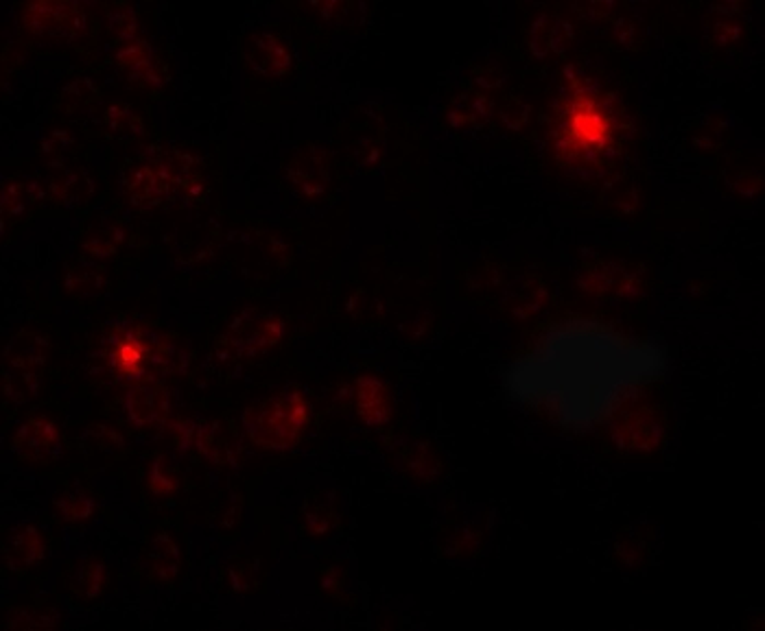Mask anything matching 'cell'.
Segmentation results:
<instances>
[{"instance_id":"cell-12","label":"cell","mask_w":765,"mask_h":631,"mask_svg":"<svg viewBox=\"0 0 765 631\" xmlns=\"http://www.w3.org/2000/svg\"><path fill=\"white\" fill-rule=\"evenodd\" d=\"M123 195L131 208L146 213L163 206L174 195V189L156 167L142 163L125 173Z\"/></svg>"},{"instance_id":"cell-3","label":"cell","mask_w":765,"mask_h":631,"mask_svg":"<svg viewBox=\"0 0 765 631\" xmlns=\"http://www.w3.org/2000/svg\"><path fill=\"white\" fill-rule=\"evenodd\" d=\"M103 365L120 381L136 383L151 374V329L138 322H116L101 339Z\"/></svg>"},{"instance_id":"cell-6","label":"cell","mask_w":765,"mask_h":631,"mask_svg":"<svg viewBox=\"0 0 765 631\" xmlns=\"http://www.w3.org/2000/svg\"><path fill=\"white\" fill-rule=\"evenodd\" d=\"M123 409L131 426L156 428L171 417V396L158 376L129 383L123 396Z\"/></svg>"},{"instance_id":"cell-34","label":"cell","mask_w":765,"mask_h":631,"mask_svg":"<svg viewBox=\"0 0 765 631\" xmlns=\"http://www.w3.org/2000/svg\"><path fill=\"white\" fill-rule=\"evenodd\" d=\"M40 389H42L40 372L5 368V372H3V396H5L8 402L25 404V402L34 400L40 394Z\"/></svg>"},{"instance_id":"cell-40","label":"cell","mask_w":765,"mask_h":631,"mask_svg":"<svg viewBox=\"0 0 765 631\" xmlns=\"http://www.w3.org/2000/svg\"><path fill=\"white\" fill-rule=\"evenodd\" d=\"M195 420H189V417H169L167 420V424L163 426V428H167L171 435H174V439H176V443H178V448H182V450H191L193 448V435H195Z\"/></svg>"},{"instance_id":"cell-33","label":"cell","mask_w":765,"mask_h":631,"mask_svg":"<svg viewBox=\"0 0 765 631\" xmlns=\"http://www.w3.org/2000/svg\"><path fill=\"white\" fill-rule=\"evenodd\" d=\"M75 133L64 129V127H53L49 129L38 144V155L44 167L49 169H64L66 157L75 151Z\"/></svg>"},{"instance_id":"cell-13","label":"cell","mask_w":765,"mask_h":631,"mask_svg":"<svg viewBox=\"0 0 765 631\" xmlns=\"http://www.w3.org/2000/svg\"><path fill=\"white\" fill-rule=\"evenodd\" d=\"M575 38L573 25L556 14L538 16L527 31V47L536 60H551L562 55Z\"/></svg>"},{"instance_id":"cell-7","label":"cell","mask_w":765,"mask_h":631,"mask_svg":"<svg viewBox=\"0 0 765 631\" xmlns=\"http://www.w3.org/2000/svg\"><path fill=\"white\" fill-rule=\"evenodd\" d=\"M286 182L304 199H318L327 193L331 184V157L320 144L302 146L293 153L284 169Z\"/></svg>"},{"instance_id":"cell-20","label":"cell","mask_w":765,"mask_h":631,"mask_svg":"<svg viewBox=\"0 0 765 631\" xmlns=\"http://www.w3.org/2000/svg\"><path fill=\"white\" fill-rule=\"evenodd\" d=\"M495 114V99L482 90L459 92L446 107V123L452 129L482 127Z\"/></svg>"},{"instance_id":"cell-43","label":"cell","mask_w":765,"mask_h":631,"mask_svg":"<svg viewBox=\"0 0 765 631\" xmlns=\"http://www.w3.org/2000/svg\"><path fill=\"white\" fill-rule=\"evenodd\" d=\"M239 516H241V501H239V497H234V499L224 507V514H221V520H219L221 529H232V527L237 525Z\"/></svg>"},{"instance_id":"cell-8","label":"cell","mask_w":765,"mask_h":631,"mask_svg":"<svg viewBox=\"0 0 765 631\" xmlns=\"http://www.w3.org/2000/svg\"><path fill=\"white\" fill-rule=\"evenodd\" d=\"M12 452L25 463H47L62 454L60 426L47 415L25 420L12 435Z\"/></svg>"},{"instance_id":"cell-14","label":"cell","mask_w":765,"mask_h":631,"mask_svg":"<svg viewBox=\"0 0 765 631\" xmlns=\"http://www.w3.org/2000/svg\"><path fill=\"white\" fill-rule=\"evenodd\" d=\"M47 557V540L42 531L27 523L10 531L3 549V562L12 572H25Z\"/></svg>"},{"instance_id":"cell-11","label":"cell","mask_w":765,"mask_h":631,"mask_svg":"<svg viewBox=\"0 0 765 631\" xmlns=\"http://www.w3.org/2000/svg\"><path fill=\"white\" fill-rule=\"evenodd\" d=\"M193 450L208 463L219 467H239L243 461L241 439L219 420L197 422Z\"/></svg>"},{"instance_id":"cell-19","label":"cell","mask_w":765,"mask_h":631,"mask_svg":"<svg viewBox=\"0 0 765 631\" xmlns=\"http://www.w3.org/2000/svg\"><path fill=\"white\" fill-rule=\"evenodd\" d=\"M612 433L624 448L652 450L661 441V420L654 409L639 407L620 420Z\"/></svg>"},{"instance_id":"cell-23","label":"cell","mask_w":765,"mask_h":631,"mask_svg":"<svg viewBox=\"0 0 765 631\" xmlns=\"http://www.w3.org/2000/svg\"><path fill=\"white\" fill-rule=\"evenodd\" d=\"M47 191H49V197L58 206L73 208V206H81L94 197L97 180L84 169H64L62 173H58L51 180Z\"/></svg>"},{"instance_id":"cell-25","label":"cell","mask_w":765,"mask_h":631,"mask_svg":"<svg viewBox=\"0 0 765 631\" xmlns=\"http://www.w3.org/2000/svg\"><path fill=\"white\" fill-rule=\"evenodd\" d=\"M743 12H745V5L741 3H722L713 10V16L706 21V31L715 47L728 49L743 40L745 36Z\"/></svg>"},{"instance_id":"cell-35","label":"cell","mask_w":765,"mask_h":631,"mask_svg":"<svg viewBox=\"0 0 765 631\" xmlns=\"http://www.w3.org/2000/svg\"><path fill=\"white\" fill-rule=\"evenodd\" d=\"M543 301V291L536 280H517L506 291V310L514 318H530Z\"/></svg>"},{"instance_id":"cell-30","label":"cell","mask_w":765,"mask_h":631,"mask_svg":"<svg viewBox=\"0 0 765 631\" xmlns=\"http://www.w3.org/2000/svg\"><path fill=\"white\" fill-rule=\"evenodd\" d=\"M103 125L110 133L120 136V138H144L146 136V125L142 116L123 101H112L103 110Z\"/></svg>"},{"instance_id":"cell-18","label":"cell","mask_w":765,"mask_h":631,"mask_svg":"<svg viewBox=\"0 0 765 631\" xmlns=\"http://www.w3.org/2000/svg\"><path fill=\"white\" fill-rule=\"evenodd\" d=\"M49 191L38 180H5L0 193V221H3V236L12 223L23 219L27 210L40 204Z\"/></svg>"},{"instance_id":"cell-37","label":"cell","mask_w":765,"mask_h":631,"mask_svg":"<svg viewBox=\"0 0 765 631\" xmlns=\"http://www.w3.org/2000/svg\"><path fill=\"white\" fill-rule=\"evenodd\" d=\"M84 437L88 443L105 452H123L127 448L125 435L110 422H92L86 426Z\"/></svg>"},{"instance_id":"cell-26","label":"cell","mask_w":765,"mask_h":631,"mask_svg":"<svg viewBox=\"0 0 765 631\" xmlns=\"http://www.w3.org/2000/svg\"><path fill=\"white\" fill-rule=\"evenodd\" d=\"M110 275L103 267L75 262L62 273V291L73 299H92L107 288Z\"/></svg>"},{"instance_id":"cell-39","label":"cell","mask_w":765,"mask_h":631,"mask_svg":"<svg viewBox=\"0 0 765 631\" xmlns=\"http://www.w3.org/2000/svg\"><path fill=\"white\" fill-rule=\"evenodd\" d=\"M499 118L503 123V127L519 131L523 127L530 125L532 120V105L521 101V99H510L501 110H499Z\"/></svg>"},{"instance_id":"cell-10","label":"cell","mask_w":765,"mask_h":631,"mask_svg":"<svg viewBox=\"0 0 765 631\" xmlns=\"http://www.w3.org/2000/svg\"><path fill=\"white\" fill-rule=\"evenodd\" d=\"M114 62L120 70H125L129 79L149 90H163L169 83V70L165 62L142 38L120 44L114 51Z\"/></svg>"},{"instance_id":"cell-38","label":"cell","mask_w":765,"mask_h":631,"mask_svg":"<svg viewBox=\"0 0 765 631\" xmlns=\"http://www.w3.org/2000/svg\"><path fill=\"white\" fill-rule=\"evenodd\" d=\"M304 518H306V529H309L314 536H324L335 527L337 510L331 505L329 499H320L314 503V507L304 512Z\"/></svg>"},{"instance_id":"cell-5","label":"cell","mask_w":765,"mask_h":631,"mask_svg":"<svg viewBox=\"0 0 765 631\" xmlns=\"http://www.w3.org/2000/svg\"><path fill=\"white\" fill-rule=\"evenodd\" d=\"M144 163L156 167L167 178L174 193H182L187 202H200L206 195L208 176L197 153L182 146L158 144L144 151Z\"/></svg>"},{"instance_id":"cell-27","label":"cell","mask_w":765,"mask_h":631,"mask_svg":"<svg viewBox=\"0 0 765 631\" xmlns=\"http://www.w3.org/2000/svg\"><path fill=\"white\" fill-rule=\"evenodd\" d=\"M107 585V568L97 557L79 559L68 572V590L79 601H94Z\"/></svg>"},{"instance_id":"cell-21","label":"cell","mask_w":765,"mask_h":631,"mask_svg":"<svg viewBox=\"0 0 765 631\" xmlns=\"http://www.w3.org/2000/svg\"><path fill=\"white\" fill-rule=\"evenodd\" d=\"M394 461L407 477L429 484L442 472V461L426 441H403L394 450Z\"/></svg>"},{"instance_id":"cell-9","label":"cell","mask_w":765,"mask_h":631,"mask_svg":"<svg viewBox=\"0 0 765 631\" xmlns=\"http://www.w3.org/2000/svg\"><path fill=\"white\" fill-rule=\"evenodd\" d=\"M241 57L245 66L265 79L284 77L293 66V55L284 40L271 31L250 34L243 42Z\"/></svg>"},{"instance_id":"cell-32","label":"cell","mask_w":765,"mask_h":631,"mask_svg":"<svg viewBox=\"0 0 765 631\" xmlns=\"http://www.w3.org/2000/svg\"><path fill=\"white\" fill-rule=\"evenodd\" d=\"M99 101V86L90 77H75L60 90V110L64 114L77 116L90 112Z\"/></svg>"},{"instance_id":"cell-36","label":"cell","mask_w":765,"mask_h":631,"mask_svg":"<svg viewBox=\"0 0 765 631\" xmlns=\"http://www.w3.org/2000/svg\"><path fill=\"white\" fill-rule=\"evenodd\" d=\"M105 25H107V31L120 42H131V40H138L140 38V18H138V12L127 5V3H114L107 8L105 12Z\"/></svg>"},{"instance_id":"cell-4","label":"cell","mask_w":765,"mask_h":631,"mask_svg":"<svg viewBox=\"0 0 765 631\" xmlns=\"http://www.w3.org/2000/svg\"><path fill=\"white\" fill-rule=\"evenodd\" d=\"M21 25L27 34L55 42H77L88 34L84 8L79 3H64V0L27 3L21 12Z\"/></svg>"},{"instance_id":"cell-24","label":"cell","mask_w":765,"mask_h":631,"mask_svg":"<svg viewBox=\"0 0 765 631\" xmlns=\"http://www.w3.org/2000/svg\"><path fill=\"white\" fill-rule=\"evenodd\" d=\"M127 239H129L127 226L118 221H101L86 230L79 247H81V254L88 256L90 260H107L125 247Z\"/></svg>"},{"instance_id":"cell-28","label":"cell","mask_w":765,"mask_h":631,"mask_svg":"<svg viewBox=\"0 0 765 631\" xmlns=\"http://www.w3.org/2000/svg\"><path fill=\"white\" fill-rule=\"evenodd\" d=\"M62 624V614L55 607L21 605L5 614V627L12 631H53Z\"/></svg>"},{"instance_id":"cell-42","label":"cell","mask_w":765,"mask_h":631,"mask_svg":"<svg viewBox=\"0 0 765 631\" xmlns=\"http://www.w3.org/2000/svg\"><path fill=\"white\" fill-rule=\"evenodd\" d=\"M254 581V575L250 572L247 564H232L228 568V583L232 585V590L237 592H247L250 585Z\"/></svg>"},{"instance_id":"cell-2","label":"cell","mask_w":765,"mask_h":631,"mask_svg":"<svg viewBox=\"0 0 765 631\" xmlns=\"http://www.w3.org/2000/svg\"><path fill=\"white\" fill-rule=\"evenodd\" d=\"M284 333L286 326L280 314L256 306L243 308L217 337L213 359L217 363L256 359L276 348L284 339Z\"/></svg>"},{"instance_id":"cell-1","label":"cell","mask_w":765,"mask_h":631,"mask_svg":"<svg viewBox=\"0 0 765 631\" xmlns=\"http://www.w3.org/2000/svg\"><path fill=\"white\" fill-rule=\"evenodd\" d=\"M311 407L299 387H286L280 394L250 404L243 415L245 437L260 450H291L297 446L306 424H309Z\"/></svg>"},{"instance_id":"cell-15","label":"cell","mask_w":765,"mask_h":631,"mask_svg":"<svg viewBox=\"0 0 765 631\" xmlns=\"http://www.w3.org/2000/svg\"><path fill=\"white\" fill-rule=\"evenodd\" d=\"M51 357V339L36 329H23L10 337L3 350L5 368L40 372Z\"/></svg>"},{"instance_id":"cell-22","label":"cell","mask_w":765,"mask_h":631,"mask_svg":"<svg viewBox=\"0 0 765 631\" xmlns=\"http://www.w3.org/2000/svg\"><path fill=\"white\" fill-rule=\"evenodd\" d=\"M146 570L158 583H171L182 570V549L178 540L161 531L151 538L146 549Z\"/></svg>"},{"instance_id":"cell-29","label":"cell","mask_w":765,"mask_h":631,"mask_svg":"<svg viewBox=\"0 0 765 631\" xmlns=\"http://www.w3.org/2000/svg\"><path fill=\"white\" fill-rule=\"evenodd\" d=\"M144 486L156 499H169L180 492V475L167 454H156L144 472Z\"/></svg>"},{"instance_id":"cell-31","label":"cell","mask_w":765,"mask_h":631,"mask_svg":"<svg viewBox=\"0 0 765 631\" xmlns=\"http://www.w3.org/2000/svg\"><path fill=\"white\" fill-rule=\"evenodd\" d=\"M53 510L58 518L66 525H81L88 523L97 514V499L81 488L66 490L53 501Z\"/></svg>"},{"instance_id":"cell-17","label":"cell","mask_w":765,"mask_h":631,"mask_svg":"<svg viewBox=\"0 0 765 631\" xmlns=\"http://www.w3.org/2000/svg\"><path fill=\"white\" fill-rule=\"evenodd\" d=\"M355 407L364 424L385 426L392 417V398L387 385L374 374L359 376L355 383Z\"/></svg>"},{"instance_id":"cell-16","label":"cell","mask_w":765,"mask_h":631,"mask_svg":"<svg viewBox=\"0 0 765 631\" xmlns=\"http://www.w3.org/2000/svg\"><path fill=\"white\" fill-rule=\"evenodd\" d=\"M151 374L180 378L191 372V352L171 333L151 329Z\"/></svg>"},{"instance_id":"cell-41","label":"cell","mask_w":765,"mask_h":631,"mask_svg":"<svg viewBox=\"0 0 765 631\" xmlns=\"http://www.w3.org/2000/svg\"><path fill=\"white\" fill-rule=\"evenodd\" d=\"M506 77H503V70L497 68V66H484L475 73L473 77V83H475V90H482V92H495L503 86Z\"/></svg>"}]
</instances>
